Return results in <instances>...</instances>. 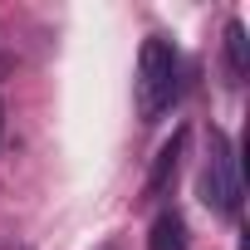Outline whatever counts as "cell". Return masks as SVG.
Returning a JSON list of instances; mask_svg holds the SVG:
<instances>
[{"mask_svg":"<svg viewBox=\"0 0 250 250\" xmlns=\"http://www.w3.org/2000/svg\"><path fill=\"white\" fill-rule=\"evenodd\" d=\"M226 69H230V79H245V69H250V40H245L240 20L226 25Z\"/></svg>","mask_w":250,"mask_h":250,"instance_id":"obj_5","label":"cell"},{"mask_svg":"<svg viewBox=\"0 0 250 250\" xmlns=\"http://www.w3.org/2000/svg\"><path fill=\"white\" fill-rule=\"evenodd\" d=\"M103 250H118V245H103Z\"/></svg>","mask_w":250,"mask_h":250,"instance_id":"obj_7","label":"cell"},{"mask_svg":"<svg viewBox=\"0 0 250 250\" xmlns=\"http://www.w3.org/2000/svg\"><path fill=\"white\" fill-rule=\"evenodd\" d=\"M147 250H191L187 221H182L177 211H162V216L152 221V230H147Z\"/></svg>","mask_w":250,"mask_h":250,"instance_id":"obj_4","label":"cell"},{"mask_svg":"<svg viewBox=\"0 0 250 250\" xmlns=\"http://www.w3.org/2000/svg\"><path fill=\"white\" fill-rule=\"evenodd\" d=\"M182 147H187V128H177V133L162 143V152H157V162H152V172H147V187H143V196H147V201L167 196V187L177 182V167H182Z\"/></svg>","mask_w":250,"mask_h":250,"instance_id":"obj_3","label":"cell"},{"mask_svg":"<svg viewBox=\"0 0 250 250\" xmlns=\"http://www.w3.org/2000/svg\"><path fill=\"white\" fill-rule=\"evenodd\" d=\"M177 83H182V59H177V49H172L162 35L143 40V54H138V79H133L138 118H143V123H157V118L172 108Z\"/></svg>","mask_w":250,"mask_h":250,"instance_id":"obj_1","label":"cell"},{"mask_svg":"<svg viewBox=\"0 0 250 250\" xmlns=\"http://www.w3.org/2000/svg\"><path fill=\"white\" fill-rule=\"evenodd\" d=\"M0 133H5V108H0Z\"/></svg>","mask_w":250,"mask_h":250,"instance_id":"obj_6","label":"cell"},{"mask_svg":"<svg viewBox=\"0 0 250 250\" xmlns=\"http://www.w3.org/2000/svg\"><path fill=\"white\" fill-rule=\"evenodd\" d=\"M240 162H235V147L221 128H211V143H206V167H201V201L216 211V216H240Z\"/></svg>","mask_w":250,"mask_h":250,"instance_id":"obj_2","label":"cell"}]
</instances>
